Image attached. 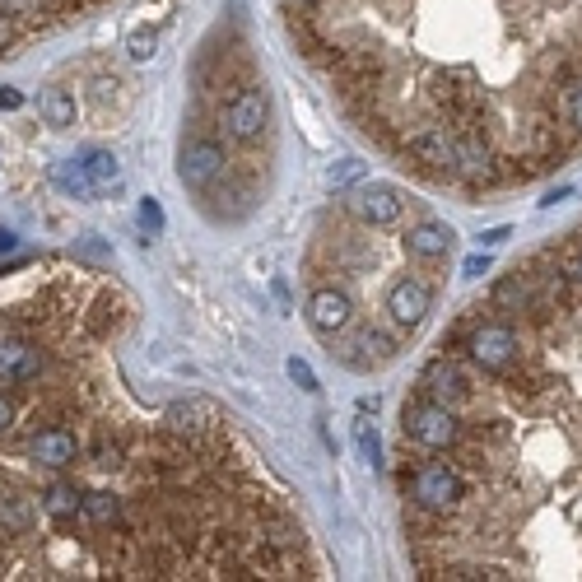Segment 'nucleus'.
Instances as JSON below:
<instances>
[{"mask_svg": "<svg viewBox=\"0 0 582 582\" xmlns=\"http://www.w3.org/2000/svg\"><path fill=\"white\" fill-rule=\"evenodd\" d=\"M461 494H466V485H461V475L447 461H420L415 475H410V499L424 513H452L461 503Z\"/></svg>", "mask_w": 582, "mask_h": 582, "instance_id": "1", "label": "nucleus"}, {"mask_svg": "<svg viewBox=\"0 0 582 582\" xmlns=\"http://www.w3.org/2000/svg\"><path fill=\"white\" fill-rule=\"evenodd\" d=\"M266 122H271V94H266L261 84H247L243 94L224 108V131H229L233 140H243V145L261 140Z\"/></svg>", "mask_w": 582, "mask_h": 582, "instance_id": "2", "label": "nucleus"}, {"mask_svg": "<svg viewBox=\"0 0 582 582\" xmlns=\"http://www.w3.org/2000/svg\"><path fill=\"white\" fill-rule=\"evenodd\" d=\"M406 434L424 447H452L461 438V424L452 415V406H438V401H420V406H406Z\"/></svg>", "mask_w": 582, "mask_h": 582, "instance_id": "3", "label": "nucleus"}, {"mask_svg": "<svg viewBox=\"0 0 582 582\" xmlns=\"http://www.w3.org/2000/svg\"><path fill=\"white\" fill-rule=\"evenodd\" d=\"M224 168H229V154L215 140H191L182 149V159H177V177H182L187 191H210L224 177Z\"/></svg>", "mask_w": 582, "mask_h": 582, "instance_id": "4", "label": "nucleus"}, {"mask_svg": "<svg viewBox=\"0 0 582 582\" xmlns=\"http://www.w3.org/2000/svg\"><path fill=\"white\" fill-rule=\"evenodd\" d=\"M466 354H471L480 368H489V373H499V368H508L517 359V336H513V326H503V322H485V326H475L471 340H466Z\"/></svg>", "mask_w": 582, "mask_h": 582, "instance_id": "5", "label": "nucleus"}, {"mask_svg": "<svg viewBox=\"0 0 582 582\" xmlns=\"http://www.w3.org/2000/svg\"><path fill=\"white\" fill-rule=\"evenodd\" d=\"M350 210L364 224H373V229H387V224H396V219L406 215V201H401V191L387 187V182H373V187H359L350 196Z\"/></svg>", "mask_w": 582, "mask_h": 582, "instance_id": "6", "label": "nucleus"}, {"mask_svg": "<svg viewBox=\"0 0 582 582\" xmlns=\"http://www.w3.org/2000/svg\"><path fill=\"white\" fill-rule=\"evenodd\" d=\"M429 308H434V294H429V285L415 280V275H406V280H396V285L387 289V312H392L396 326H420L424 317H429Z\"/></svg>", "mask_w": 582, "mask_h": 582, "instance_id": "7", "label": "nucleus"}, {"mask_svg": "<svg viewBox=\"0 0 582 582\" xmlns=\"http://www.w3.org/2000/svg\"><path fill=\"white\" fill-rule=\"evenodd\" d=\"M308 322L312 331H322V336H336L345 326L354 322V303L340 289H312L308 298Z\"/></svg>", "mask_w": 582, "mask_h": 582, "instance_id": "8", "label": "nucleus"}, {"mask_svg": "<svg viewBox=\"0 0 582 582\" xmlns=\"http://www.w3.org/2000/svg\"><path fill=\"white\" fill-rule=\"evenodd\" d=\"M28 452H33V461L47 466V471H66V466L80 461V443H75L70 429H42V434H33Z\"/></svg>", "mask_w": 582, "mask_h": 582, "instance_id": "9", "label": "nucleus"}, {"mask_svg": "<svg viewBox=\"0 0 582 582\" xmlns=\"http://www.w3.org/2000/svg\"><path fill=\"white\" fill-rule=\"evenodd\" d=\"M424 401H438V406H457L461 396H466V373H461L452 359H434V364L424 368Z\"/></svg>", "mask_w": 582, "mask_h": 582, "instance_id": "10", "label": "nucleus"}, {"mask_svg": "<svg viewBox=\"0 0 582 582\" xmlns=\"http://www.w3.org/2000/svg\"><path fill=\"white\" fill-rule=\"evenodd\" d=\"M452 243H457V233L447 229L443 219H420V224L406 233L410 257H420V261H443L447 252H452Z\"/></svg>", "mask_w": 582, "mask_h": 582, "instance_id": "11", "label": "nucleus"}, {"mask_svg": "<svg viewBox=\"0 0 582 582\" xmlns=\"http://www.w3.org/2000/svg\"><path fill=\"white\" fill-rule=\"evenodd\" d=\"M38 368H42V350H38V345L14 340V336L0 340V378L28 382V378H38Z\"/></svg>", "mask_w": 582, "mask_h": 582, "instance_id": "12", "label": "nucleus"}, {"mask_svg": "<svg viewBox=\"0 0 582 582\" xmlns=\"http://www.w3.org/2000/svg\"><path fill=\"white\" fill-rule=\"evenodd\" d=\"M410 154L424 163H434V168L457 173V140L447 136V131H438V126H429V131H420V136L410 140Z\"/></svg>", "mask_w": 582, "mask_h": 582, "instance_id": "13", "label": "nucleus"}, {"mask_svg": "<svg viewBox=\"0 0 582 582\" xmlns=\"http://www.w3.org/2000/svg\"><path fill=\"white\" fill-rule=\"evenodd\" d=\"M396 354V345L382 331H359V336L350 340V354H345V364L354 368H373V364H387Z\"/></svg>", "mask_w": 582, "mask_h": 582, "instance_id": "14", "label": "nucleus"}, {"mask_svg": "<svg viewBox=\"0 0 582 582\" xmlns=\"http://www.w3.org/2000/svg\"><path fill=\"white\" fill-rule=\"evenodd\" d=\"M80 503H84V494L70 480H52V485L42 489V508L56 517V522H66V517H75L80 513Z\"/></svg>", "mask_w": 582, "mask_h": 582, "instance_id": "15", "label": "nucleus"}, {"mask_svg": "<svg viewBox=\"0 0 582 582\" xmlns=\"http://www.w3.org/2000/svg\"><path fill=\"white\" fill-rule=\"evenodd\" d=\"M38 112H42V122L56 126V131L75 126V98H70L66 89H47V94H42V103H38Z\"/></svg>", "mask_w": 582, "mask_h": 582, "instance_id": "16", "label": "nucleus"}, {"mask_svg": "<svg viewBox=\"0 0 582 582\" xmlns=\"http://www.w3.org/2000/svg\"><path fill=\"white\" fill-rule=\"evenodd\" d=\"M84 517L94 522V527H112V522H122V499L108 494V489H94V494H84Z\"/></svg>", "mask_w": 582, "mask_h": 582, "instance_id": "17", "label": "nucleus"}, {"mask_svg": "<svg viewBox=\"0 0 582 582\" xmlns=\"http://www.w3.org/2000/svg\"><path fill=\"white\" fill-rule=\"evenodd\" d=\"M80 163H84V173H89L94 187H117V182H122V168H117V159H112L108 149H89Z\"/></svg>", "mask_w": 582, "mask_h": 582, "instance_id": "18", "label": "nucleus"}, {"mask_svg": "<svg viewBox=\"0 0 582 582\" xmlns=\"http://www.w3.org/2000/svg\"><path fill=\"white\" fill-rule=\"evenodd\" d=\"M52 182L61 191H66V196H75V201H84V196H89V191H94V182H89V173H84V163H56L52 168Z\"/></svg>", "mask_w": 582, "mask_h": 582, "instance_id": "19", "label": "nucleus"}, {"mask_svg": "<svg viewBox=\"0 0 582 582\" xmlns=\"http://www.w3.org/2000/svg\"><path fill=\"white\" fill-rule=\"evenodd\" d=\"M33 522V503L24 494H0V527L5 531H28Z\"/></svg>", "mask_w": 582, "mask_h": 582, "instance_id": "20", "label": "nucleus"}, {"mask_svg": "<svg viewBox=\"0 0 582 582\" xmlns=\"http://www.w3.org/2000/svg\"><path fill=\"white\" fill-rule=\"evenodd\" d=\"M154 47H159V33H154V28H136V33H131V42H126L131 61H149V56H154Z\"/></svg>", "mask_w": 582, "mask_h": 582, "instance_id": "21", "label": "nucleus"}, {"mask_svg": "<svg viewBox=\"0 0 582 582\" xmlns=\"http://www.w3.org/2000/svg\"><path fill=\"white\" fill-rule=\"evenodd\" d=\"M140 229H145L149 238H154V233H163V205L154 201V196H145V201H140Z\"/></svg>", "mask_w": 582, "mask_h": 582, "instance_id": "22", "label": "nucleus"}, {"mask_svg": "<svg viewBox=\"0 0 582 582\" xmlns=\"http://www.w3.org/2000/svg\"><path fill=\"white\" fill-rule=\"evenodd\" d=\"M494 298H499V303H508V308H527V285H522V280H503L499 289H494Z\"/></svg>", "mask_w": 582, "mask_h": 582, "instance_id": "23", "label": "nucleus"}, {"mask_svg": "<svg viewBox=\"0 0 582 582\" xmlns=\"http://www.w3.org/2000/svg\"><path fill=\"white\" fill-rule=\"evenodd\" d=\"M359 452H364L368 466H382V443H378V429L359 424Z\"/></svg>", "mask_w": 582, "mask_h": 582, "instance_id": "24", "label": "nucleus"}, {"mask_svg": "<svg viewBox=\"0 0 582 582\" xmlns=\"http://www.w3.org/2000/svg\"><path fill=\"white\" fill-rule=\"evenodd\" d=\"M564 117L582 131V84H569V94H564Z\"/></svg>", "mask_w": 582, "mask_h": 582, "instance_id": "25", "label": "nucleus"}, {"mask_svg": "<svg viewBox=\"0 0 582 582\" xmlns=\"http://www.w3.org/2000/svg\"><path fill=\"white\" fill-rule=\"evenodd\" d=\"M289 378H294L298 387H303V392H317V373H312V368L303 364V359H289Z\"/></svg>", "mask_w": 582, "mask_h": 582, "instance_id": "26", "label": "nucleus"}, {"mask_svg": "<svg viewBox=\"0 0 582 582\" xmlns=\"http://www.w3.org/2000/svg\"><path fill=\"white\" fill-rule=\"evenodd\" d=\"M354 177H359V163L345 159V163H336V168L326 173V182H331V187H345V182H354Z\"/></svg>", "mask_w": 582, "mask_h": 582, "instance_id": "27", "label": "nucleus"}, {"mask_svg": "<svg viewBox=\"0 0 582 582\" xmlns=\"http://www.w3.org/2000/svg\"><path fill=\"white\" fill-rule=\"evenodd\" d=\"M0 108H5V112L24 108V94H19V89H0Z\"/></svg>", "mask_w": 582, "mask_h": 582, "instance_id": "28", "label": "nucleus"}, {"mask_svg": "<svg viewBox=\"0 0 582 582\" xmlns=\"http://www.w3.org/2000/svg\"><path fill=\"white\" fill-rule=\"evenodd\" d=\"M10 424H14V406L10 396H0V434H10Z\"/></svg>", "mask_w": 582, "mask_h": 582, "instance_id": "29", "label": "nucleus"}, {"mask_svg": "<svg viewBox=\"0 0 582 582\" xmlns=\"http://www.w3.org/2000/svg\"><path fill=\"white\" fill-rule=\"evenodd\" d=\"M564 275H569L573 285H582V252H578V257H569V261H564Z\"/></svg>", "mask_w": 582, "mask_h": 582, "instance_id": "30", "label": "nucleus"}, {"mask_svg": "<svg viewBox=\"0 0 582 582\" xmlns=\"http://www.w3.org/2000/svg\"><path fill=\"white\" fill-rule=\"evenodd\" d=\"M10 42H14V19L0 14V47H10Z\"/></svg>", "mask_w": 582, "mask_h": 582, "instance_id": "31", "label": "nucleus"}, {"mask_svg": "<svg viewBox=\"0 0 582 582\" xmlns=\"http://www.w3.org/2000/svg\"><path fill=\"white\" fill-rule=\"evenodd\" d=\"M503 238H508V229H489V233H485V238H480V247H499V243H503Z\"/></svg>", "mask_w": 582, "mask_h": 582, "instance_id": "32", "label": "nucleus"}, {"mask_svg": "<svg viewBox=\"0 0 582 582\" xmlns=\"http://www.w3.org/2000/svg\"><path fill=\"white\" fill-rule=\"evenodd\" d=\"M489 271V257H471L466 261V275H485Z\"/></svg>", "mask_w": 582, "mask_h": 582, "instance_id": "33", "label": "nucleus"}, {"mask_svg": "<svg viewBox=\"0 0 582 582\" xmlns=\"http://www.w3.org/2000/svg\"><path fill=\"white\" fill-rule=\"evenodd\" d=\"M14 247V233H0V252H10Z\"/></svg>", "mask_w": 582, "mask_h": 582, "instance_id": "34", "label": "nucleus"}, {"mask_svg": "<svg viewBox=\"0 0 582 582\" xmlns=\"http://www.w3.org/2000/svg\"><path fill=\"white\" fill-rule=\"evenodd\" d=\"M298 5H317V0H298Z\"/></svg>", "mask_w": 582, "mask_h": 582, "instance_id": "35", "label": "nucleus"}]
</instances>
